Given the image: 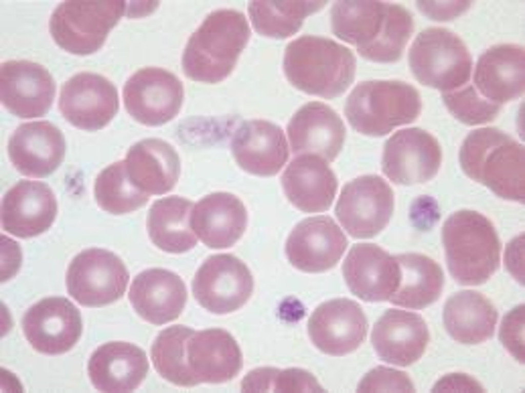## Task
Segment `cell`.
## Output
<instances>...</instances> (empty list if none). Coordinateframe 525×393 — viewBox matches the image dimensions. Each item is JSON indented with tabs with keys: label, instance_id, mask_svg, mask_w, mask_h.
<instances>
[{
	"label": "cell",
	"instance_id": "33",
	"mask_svg": "<svg viewBox=\"0 0 525 393\" xmlns=\"http://www.w3.org/2000/svg\"><path fill=\"white\" fill-rule=\"evenodd\" d=\"M442 100L450 113L468 125H478L493 121L501 105L481 96L472 85L442 93Z\"/></svg>",
	"mask_w": 525,
	"mask_h": 393
},
{
	"label": "cell",
	"instance_id": "34",
	"mask_svg": "<svg viewBox=\"0 0 525 393\" xmlns=\"http://www.w3.org/2000/svg\"><path fill=\"white\" fill-rule=\"evenodd\" d=\"M254 3V2H253ZM297 4H251L250 13L258 32L267 35L286 37L296 32L302 18Z\"/></svg>",
	"mask_w": 525,
	"mask_h": 393
},
{
	"label": "cell",
	"instance_id": "22",
	"mask_svg": "<svg viewBox=\"0 0 525 393\" xmlns=\"http://www.w3.org/2000/svg\"><path fill=\"white\" fill-rule=\"evenodd\" d=\"M281 183L289 202L307 213L328 210L338 188L337 179L329 163L313 153L296 155L283 172Z\"/></svg>",
	"mask_w": 525,
	"mask_h": 393
},
{
	"label": "cell",
	"instance_id": "14",
	"mask_svg": "<svg viewBox=\"0 0 525 393\" xmlns=\"http://www.w3.org/2000/svg\"><path fill=\"white\" fill-rule=\"evenodd\" d=\"M421 108L420 98L406 86L397 93L353 95L346 110L348 121L357 132L372 137L385 136L399 126L414 122Z\"/></svg>",
	"mask_w": 525,
	"mask_h": 393
},
{
	"label": "cell",
	"instance_id": "6",
	"mask_svg": "<svg viewBox=\"0 0 525 393\" xmlns=\"http://www.w3.org/2000/svg\"><path fill=\"white\" fill-rule=\"evenodd\" d=\"M129 278L126 266L116 254L105 249L91 248L72 260L66 284L68 294L80 305L96 307L122 298Z\"/></svg>",
	"mask_w": 525,
	"mask_h": 393
},
{
	"label": "cell",
	"instance_id": "30",
	"mask_svg": "<svg viewBox=\"0 0 525 393\" xmlns=\"http://www.w3.org/2000/svg\"><path fill=\"white\" fill-rule=\"evenodd\" d=\"M193 206L190 200L176 195L154 201L147 218V229L152 242L169 253L180 254L193 249L198 241L190 225Z\"/></svg>",
	"mask_w": 525,
	"mask_h": 393
},
{
	"label": "cell",
	"instance_id": "19",
	"mask_svg": "<svg viewBox=\"0 0 525 393\" xmlns=\"http://www.w3.org/2000/svg\"><path fill=\"white\" fill-rule=\"evenodd\" d=\"M10 162L21 174L42 178L63 161L66 142L61 131L48 121L21 124L10 136L7 147Z\"/></svg>",
	"mask_w": 525,
	"mask_h": 393
},
{
	"label": "cell",
	"instance_id": "29",
	"mask_svg": "<svg viewBox=\"0 0 525 393\" xmlns=\"http://www.w3.org/2000/svg\"><path fill=\"white\" fill-rule=\"evenodd\" d=\"M443 315L449 334L466 344L490 339L498 318L497 311L488 299L473 290L461 291L450 297L445 303Z\"/></svg>",
	"mask_w": 525,
	"mask_h": 393
},
{
	"label": "cell",
	"instance_id": "7",
	"mask_svg": "<svg viewBox=\"0 0 525 393\" xmlns=\"http://www.w3.org/2000/svg\"><path fill=\"white\" fill-rule=\"evenodd\" d=\"M394 208V192L387 182L378 175L366 174L344 185L335 213L351 237L369 239L385 228Z\"/></svg>",
	"mask_w": 525,
	"mask_h": 393
},
{
	"label": "cell",
	"instance_id": "21",
	"mask_svg": "<svg viewBox=\"0 0 525 393\" xmlns=\"http://www.w3.org/2000/svg\"><path fill=\"white\" fill-rule=\"evenodd\" d=\"M429 340L427 326L415 312L389 308L374 323L371 341L383 361L401 367L419 360Z\"/></svg>",
	"mask_w": 525,
	"mask_h": 393
},
{
	"label": "cell",
	"instance_id": "20",
	"mask_svg": "<svg viewBox=\"0 0 525 393\" xmlns=\"http://www.w3.org/2000/svg\"><path fill=\"white\" fill-rule=\"evenodd\" d=\"M231 146L238 166L246 172L259 176L276 175L289 157L284 130L264 120L244 122L235 130Z\"/></svg>",
	"mask_w": 525,
	"mask_h": 393
},
{
	"label": "cell",
	"instance_id": "10",
	"mask_svg": "<svg viewBox=\"0 0 525 393\" xmlns=\"http://www.w3.org/2000/svg\"><path fill=\"white\" fill-rule=\"evenodd\" d=\"M441 161L440 148L433 136L419 128H406L386 142L381 169L392 183L408 186L432 179Z\"/></svg>",
	"mask_w": 525,
	"mask_h": 393
},
{
	"label": "cell",
	"instance_id": "5",
	"mask_svg": "<svg viewBox=\"0 0 525 393\" xmlns=\"http://www.w3.org/2000/svg\"><path fill=\"white\" fill-rule=\"evenodd\" d=\"M410 59L418 80L443 93L458 89L470 80L471 55L460 38L445 28L430 27L420 32Z\"/></svg>",
	"mask_w": 525,
	"mask_h": 393
},
{
	"label": "cell",
	"instance_id": "25",
	"mask_svg": "<svg viewBox=\"0 0 525 393\" xmlns=\"http://www.w3.org/2000/svg\"><path fill=\"white\" fill-rule=\"evenodd\" d=\"M248 212L241 200L227 192L209 194L193 206L190 225L200 241L211 249L232 247L243 236Z\"/></svg>",
	"mask_w": 525,
	"mask_h": 393
},
{
	"label": "cell",
	"instance_id": "4",
	"mask_svg": "<svg viewBox=\"0 0 525 393\" xmlns=\"http://www.w3.org/2000/svg\"><path fill=\"white\" fill-rule=\"evenodd\" d=\"M124 1H66L49 21L50 33L62 49L78 55L93 53L125 14Z\"/></svg>",
	"mask_w": 525,
	"mask_h": 393
},
{
	"label": "cell",
	"instance_id": "16",
	"mask_svg": "<svg viewBox=\"0 0 525 393\" xmlns=\"http://www.w3.org/2000/svg\"><path fill=\"white\" fill-rule=\"evenodd\" d=\"M55 92L52 76L39 64L11 60L1 65V103L8 111L19 118L45 115L52 106Z\"/></svg>",
	"mask_w": 525,
	"mask_h": 393
},
{
	"label": "cell",
	"instance_id": "23",
	"mask_svg": "<svg viewBox=\"0 0 525 393\" xmlns=\"http://www.w3.org/2000/svg\"><path fill=\"white\" fill-rule=\"evenodd\" d=\"M187 297L181 278L162 268H149L138 273L128 292L129 300L136 313L146 321L158 326L178 318Z\"/></svg>",
	"mask_w": 525,
	"mask_h": 393
},
{
	"label": "cell",
	"instance_id": "26",
	"mask_svg": "<svg viewBox=\"0 0 525 393\" xmlns=\"http://www.w3.org/2000/svg\"><path fill=\"white\" fill-rule=\"evenodd\" d=\"M287 133L293 154L313 153L331 163L342 148L346 129L341 119L329 108L310 103L293 115Z\"/></svg>",
	"mask_w": 525,
	"mask_h": 393
},
{
	"label": "cell",
	"instance_id": "3",
	"mask_svg": "<svg viewBox=\"0 0 525 393\" xmlns=\"http://www.w3.org/2000/svg\"><path fill=\"white\" fill-rule=\"evenodd\" d=\"M240 14L227 10L210 13L189 37L181 65L186 76L194 81L214 83L230 72L249 36Z\"/></svg>",
	"mask_w": 525,
	"mask_h": 393
},
{
	"label": "cell",
	"instance_id": "2",
	"mask_svg": "<svg viewBox=\"0 0 525 393\" xmlns=\"http://www.w3.org/2000/svg\"><path fill=\"white\" fill-rule=\"evenodd\" d=\"M442 235L449 270L460 284H483L498 268L499 240L483 215L473 210L457 211L445 222Z\"/></svg>",
	"mask_w": 525,
	"mask_h": 393
},
{
	"label": "cell",
	"instance_id": "15",
	"mask_svg": "<svg viewBox=\"0 0 525 393\" xmlns=\"http://www.w3.org/2000/svg\"><path fill=\"white\" fill-rule=\"evenodd\" d=\"M367 319L356 301L341 298L320 304L310 316L308 331L322 352L342 356L355 350L365 341Z\"/></svg>",
	"mask_w": 525,
	"mask_h": 393
},
{
	"label": "cell",
	"instance_id": "32",
	"mask_svg": "<svg viewBox=\"0 0 525 393\" xmlns=\"http://www.w3.org/2000/svg\"><path fill=\"white\" fill-rule=\"evenodd\" d=\"M94 191L99 207L114 215L139 209L147 203L150 196L131 181L124 160L109 165L100 172L95 179Z\"/></svg>",
	"mask_w": 525,
	"mask_h": 393
},
{
	"label": "cell",
	"instance_id": "18",
	"mask_svg": "<svg viewBox=\"0 0 525 393\" xmlns=\"http://www.w3.org/2000/svg\"><path fill=\"white\" fill-rule=\"evenodd\" d=\"M57 213L56 199L47 184L21 180L2 199V227L21 239L34 237L51 226Z\"/></svg>",
	"mask_w": 525,
	"mask_h": 393
},
{
	"label": "cell",
	"instance_id": "37",
	"mask_svg": "<svg viewBox=\"0 0 525 393\" xmlns=\"http://www.w3.org/2000/svg\"><path fill=\"white\" fill-rule=\"evenodd\" d=\"M270 389L280 393L326 392L312 374L297 368L284 370L273 368Z\"/></svg>",
	"mask_w": 525,
	"mask_h": 393
},
{
	"label": "cell",
	"instance_id": "27",
	"mask_svg": "<svg viewBox=\"0 0 525 393\" xmlns=\"http://www.w3.org/2000/svg\"><path fill=\"white\" fill-rule=\"evenodd\" d=\"M524 73V48L513 44H499L480 55L473 81L481 96L501 105L523 94Z\"/></svg>",
	"mask_w": 525,
	"mask_h": 393
},
{
	"label": "cell",
	"instance_id": "35",
	"mask_svg": "<svg viewBox=\"0 0 525 393\" xmlns=\"http://www.w3.org/2000/svg\"><path fill=\"white\" fill-rule=\"evenodd\" d=\"M358 392H414V385L405 371L382 365L366 374L359 381Z\"/></svg>",
	"mask_w": 525,
	"mask_h": 393
},
{
	"label": "cell",
	"instance_id": "11",
	"mask_svg": "<svg viewBox=\"0 0 525 393\" xmlns=\"http://www.w3.org/2000/svg\"><path fill=\"white\" fill-rule=\"evenodd\" d=\"M119 107L116 87L100 74L80 72L61 87L59 110L69 123L78 129L93 131L104 128Z\"/></svg>",
	"mask_w": 525,
	"mask_h": 393
},
{
	"label": "cell",
	"instance_id": "9",
	"mask_svg": "<svg viewBox=\"0 0 525 393\" xmlns=\"http://www.w3.org/2000/svg\"><path fill=\"white\" fill-rule=\"evenodd\" d=\"M123 97L126 111L135 121L147 127H158L177 115L184 90L181 81L172 72L148 67L128 79Z\"/></svg>",
	"mask_w": 525,
	"mask_h": 393
},
{
	"label": "cell",
	"instance_id": "13",
	"mask_svg": "<svg viewBox=\"0 0 525 393\" xmlns=\"http://www.w3.org/2000/svg\"><path fill=\"white\" fill-rule=\"evenodd\" d=\"M348 242L339 226L327 215L307 218L293 228L285 252L290 264L307 273L323 272L339 261Z\"/></svg>",
	"mask_w": 525,
	"mask_h": 393
},
{
	"label": "cell",
	"instance_id": "1",
	"mask_svg": "<svg viewBox=\"0 0 525 393\" xmlns=\"http://www.w3.org/2000/svg\"><path fill=\"white\" fill-rule=\"evenodd\" d=\"M459 161L471 179L504 199L524 203V146L496 128L470 132L461 147Z\"/></svg>",
	"mask_w": 525,
	"mask_h": 393
},
{
	"label": "cell",
	"instance_id": "12",
	"mask_svg": "<svg viewBox=\"0 0 525 393\" xmlns=\"http://www.w3.org/2000/svg\"><path fill=\"white\" fill-rule=\"evenodd\" d=\"M22 326L26 338L38 352L57 355L70 350L83 330L79 310L68 298H44L24 314Z\"/></svg>",
	"mask_w": 525,
	"mask_h": 393
},
{
	"label": "cell",
	"instance_id": "17",
	"mask_svg": "<svg viewBox=\"0 0 525 393\" xmlns=\"http://www.w3.org/2000/svg\"><path fill=\"white\" fill-rule=\"evenodd\" d=\"M342 271L350 290L365 302L389 300L401 279L395 256L374 243L353 244L344 260Z\"/></svg>",
	"mask_w": 525,
	"mask_h": 393
},
{
	"label": "cell",
	"instance_id": "8",
	"mask_svg": "<svg viewBox=\"0 0 525 393\" xmlns=\"http://www.w3.org/2000/svg\"><path fill=\"white\" fill-rule=\"evenodd\" d=\"M253 289L250 269L242 260L230 253L209 257L196 271L192 283L195 300L217 315L241 308L251 297Z\"/></svg>",
	"mask_w": 525,
	"mask_h": 393
},
{
	"label": "cell",
	"instance_id": "39",
	"mask_svg": "<svg viewBox=\"0 0 525 393\" xmlns=\"http://www.w3.org/2000/svg\"><path fill=\"white\" fill-rule=\"evenodd\" d=\"M433 392H483L482 385L473 377L463 373L446 375L436 382Z\"/></svg>",
	"mask_w": 525,
	"mask_h": 393
},
{
	"label": "cell",
	"instance_id": "38",
	"mask_svg": "<svg viewBox=\"0 0 525 393\" xmlns=\"http://www.w3.org/2000/svg\"><path fill=\"white\" fill-rule=\"evenodd\" d=\"M471 1H422L420 4L422 12L429 18L438 22L454 19L465 12Z\"/></svg>",
	"mask_w": 525,
	"mask_h": 393
},
{
	"label": "cell",
	"instance_id": "24",
	"mask_svg": "<svg viewBox=\"0 0 525 393\" xmlns=\"http://www.w3.org/2000/svg\"><path fill=\"white\" fill-rule=\"evenodd\" d=\"M149 368L145 351L127 342L112 341L99 346L88 364L91 382L98 391L131 392L145 379Z\"/></svg>",
	"mask_w": 525,
	"mask_h": 393
},
{
	"label": "cell",
	"instance_id": "31",
	"mask_svg": "<svg viewBox=\"0 0 525 393\" xmlns=\"http://www.w3.org/2000/svg\"><path fill=\"white\" fill-rule=\"evenodd\" d=\"M395 256L400 267L401 279L390 302L407 308L421 309L436 301L443 284V272L439 266L421 254Z\"/></svg>",
	"mask_w": 525,
	"mask_h": 393
},
{
	"label": "cell",
	"instance_id": "40",
	"mask_svg": "<svg viewBox=\"0 0 525 393\" xmlns=\"http://www.w3.org/2000/svg\"><path fill=\"white\" fill-rule=\"evenodd\" d=\"M521 236L515 238L508 246L506 252V263L507 267L513 276V277L519 282L524 284L523 269L520 267V265L517 261L520 263V254L522 249L521 247L523 246V240L521 241Z\"/></svg>",
	"mask_w": 525,
	"mask_h": 393
},
{
	"label": "cell",
	"instance_id": "36",
	"mask_svg": "<svg viewBox=\"0 0 525 393\" xmlns=\"http://www.w3.org/2000/svg\"><path fill=\"white\" fill-rule=\"evenodd\" d=\"M524 305L513 308L503 317L499 338L507 350L519 363H524Z\"/></svg>",
	"mask_w": 525,
	"mask_h": 393
},
{
	"label": "cell",
	"instance_id": "28",
	"mask_svg": "<svg viewBox=\"0 0 525 393\" xmlns=\"http://www.w3.org/2000/svg\"><path fill=\"white\" fill-rule=\"evenodd\" d=\"M124 161L131 181L150 195L171 191L180 174V161L176 150L158 138L143 139L132 145Z\"/></svg>",
	"mask_w": 525,
	"mask_h": 393
}]
</instances>
